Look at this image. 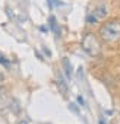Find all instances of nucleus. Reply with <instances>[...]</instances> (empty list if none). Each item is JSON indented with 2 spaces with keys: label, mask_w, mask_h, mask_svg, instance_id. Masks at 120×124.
<instances>
[{
  "label": "nucleus",
  "mask_w": 120,
  "mask_h": 124,
  "mask_svg": "<svg viewBox=\"0 0 120 124\" xmlns=\"http://www.w3.org/2000/svg\"><path fill=\"white\" fill-rule=\"evenodd\" d=\"M100 37L105 42H116L120 39V19H111L101 25Z\"/></svg>",
  "instance_id": "obj_1"
},
{
  "label": "nucleus",
  "mask_w": 120,
  "mask_h": 124,
  "mask_svg": "<svg viewBox=\"0 0 120 124\" xmlns=\"http://www.w3.org/2000/svg\"><path fill=\"white\" fill-rule=\"evenodd\" d=\"M82 48L84 51L88 54V55H92V57H97L100 55L101 53V45H100V41L98 38L94 35V34H86L84 38H82Z\"/></svg>",
  "instance_id": "obj_2"
},
{
  "label": "nucleus",
  "mask_w": 120,
  "mask_h": 124,
  "mask_svg": "<svg viewBox=\"0 0 120 124\" xmlns=\"http://www.w3.org/2000/svg\"><path fill=\"white\" fill-rule=\"evenodd\" d=\"M107 13H108L107 6H105V5H98V6L95 8V10L86 16V22L91 23V25H92V23H97L98 21L107 18Z\"/></svg>",
  "instance_id": "obj_3"
},
{
  "label": "nucleus",
  "mask_w": 120,
  "mask_h": 124,
  "mask_svg": "<svg viewBox=\"0 0 120 124\" xmlns=\"http://www.w3.org/2000/svg\"><path fill=\"white\" fill-rule=\"evenodd\" d=\"M63 70H65V75L68 79H72V75H73V70H72V64L68 58H63Z\"/></svg>",
  "instance_id": "obj_4"
},
{
  "label": "nucleus",
  "mask_w": 120,
  "mask_h": 124,
  "mask_svg": "<svg viewBox=\"0 0 120 124\" xmlns=\"http://www.w3.org/2000/svg\"><path fill=\"white\" fill-rule=\"evenodd\" d=\"M48 23H50V28L51 31L56 34V37H60V29H59V25H57V21H56V16H50L48 18Z\"/></svg>",
  "instance_id": "obj_5"
},
{
  "label": "nucleus",
  "mask_w": 120,
  "mask_h": 124,
  "mask_svg": "<svg viewBox=\"0 0 120 124\" xmlns=\"http://www.w3.org/2000/svg\"><path fill=\"white\" fill-rule=\"evenodd\" d=\"M57 85H59L60 91H62L63 93H68V85H66V82H65L62 73H57Z\"/></svg>",
  "instance_id": "obj_6"
},
{
  "label": "nucleus",
  "mask_w": 120,
  "mask_h": 124,
  "mask_svg": "<svg viewBox=\"0 0 120 124\" xmlns=\"http://www.w3.org/2000/svg\"><path fill=\"white\" fill-rule=\"evenodd\" d=\"M0 64H2V66H5V67H9L10 66V61L2 54V53H0Z\"/></svg>",
  "instance_id": "obj_7"
},
{
  "label": "nucleus",
  "mask_w": 120,
  "mask_h": 124,
  "mask_svg": "<svg viewBox=\"0 0 120 124\" xmlns=\"http://www.w3.org/2000/svg\"><path fill=\"white\" fill-rule=\"evenodd\" d=\"M69 108H70V109H72L73 112H76V114H79V108H76V107H75L73 104H70V105H69Z\"/></svg>",
  "instance_id": "obj_8"
},
{
  "label": "nucleus",
  "mask_w": 120,
  "mask_h": 124,
  "mask_svg": "<svg viewBox=\"0 0 120 124\" xmlns=\"http://www.w3.org/2000/svg\"><path fill=\"white\" fill-rule=\"evenodd\" d=\"M44 53H45V55H47V57H50V55H51L50 50H48V48H45V47H44Z\"/></svg>",
  "instance_id": "obj_9"
},
{
  "label": "nucleus",
  "mask_w": 120,
  "mask_h": 124,
  "mask_svg": "<svg viewBox=\"0 0 120 124\" xmlns=\"http://www.w3.org/2000/svg\"><path fill=\"white\" fill-rule=\"evenodd\" d=\"M40 31H41V32H47V26L41 25V26H40Z\"/></svg>",
  "instance_id": "obj_10"
},
{
  "label": "nucleus",
  "mask_w": 120,
  "mask_h": 124,
  "mask_svg": "<svg viewBox=\"0 0 120 124\" xmlns=\"http://www.w3.org/2000/svg\"><path fill=\"white\" fill-rule=\"evenodd\" d=\"M78 102H79L81 105H84V98H82V96H78Z\"/></svg>",
  "instance_id": "obj_11"
},
{
  "label": "nucleus",
  "mask_w": 120,
  "mask_h": 124,
  "mask_svg": "<svg viewBox=\"0 0 120 124\" xmlns=\"http://www.w3.org/2000/svg\"><path fill=\"white\" fill-rule=\"evenodd\" d=\"M100 124H105V121H104L103 118H100Z\"/></svg>",
  "instance_id": "obj_12"
},
{
  "label": "nucleus",
  "mask_w": 120,
  "mask_h": 124,
  "mask_svg": "<svg viewBox=\"0 0 120 124\" xmlns=\"http://www.w3.org/2000/svg\"><path fill=\"white\" fill-rule=\"evenodd\" d=\"M19 124H28V121H25V120H22V121H21Z\"/></svg>",
  "instance_id": "obj_13"
},
{
  "label": "nucleus",
  "mask_w": 120,
  "mask_h": 124,
  "mask_svg": "<svg viewBox=\"0 0 120 124\" xmlns=\"http://www.w3.org/2000/svg\"><path fill=\"white\" fill-rule=\"evenodd\" d=\"M3 79H5V76H3V75H2V73H0V82H2V80H3Z\"/></svg>",
  "instance_id": "obj_14"
},
{
  "label": "nucleus",
  "mask_w": 120,
  "mask_h": 124,
  "mask_svg": "<svg viewBox=\"0 0 120 124\" xmlns=\"http://www.w3.org/2000/svg\"><path fill=\"white\" fill-rule=\"evenodd\" d=\"M2 91H3V88H2V86H0V92H2Z\"/></svg>",
  "instance_id": "obj_15"
}]
</instances>
